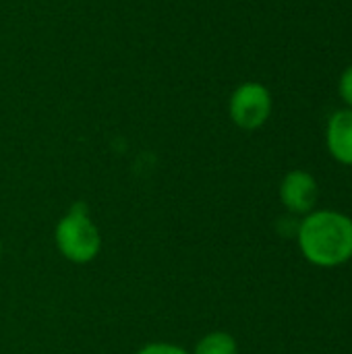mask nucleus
Instances as JSON below:
<instances>
[{
    "mask_svg": "<svg viewBox=\"0 0 352 354\" xmlns=\"http://www.w3.org/2000/svg\"><path fill=\"white\" fill-rule=\"evenodd\" d=\"M319 187L307 170H290L280 183V201L293 216H307L315 209Z\"/></svg>",
    "mask_w": 352,
    "mask_h": 354,
    "instance_id": "4",
    "label": "nucleus"
},
{
    "mask_svg": "<svg viewBox=\"0 0 352 354\" xmlns=\"http://www.w3.org/2000/svg\"><path fill=\"white\" fill-rule=\"evenodd\" d=\"M301 255L315 268H340L352 259V218L336 209H313L297 226Z\"/></svg>",
    "mask_w": 352,
    "mask_h": 354,
    "instance_id": "1",
    "label": "nucleus"
},
{
    "mask_svg": "<svg viewBox=\"0 0 352 354\" xmlns=\"http://www.w3.org/2000/svg\"><path fill=\"white\" fill-rule=\"evenodd\" d=\"M191 354H239V344L232 334L218 330L205 334Z\"/></svg>",
    "mask_w": 352,
    "mask_h": 354,
    "instance_id": "6",
    "label": "nucleus"
},
{
    "mask_svg": "<svg viewBox=\"0 0 352 354\" xmlns=\"http://www.w3.org/2000/svg\"><path fill=\"white\" fill-rule=\"evenodd\" d=\"M135 354H191L178 344H168V342H149L141 346Z\"/></svg>",
    "mask_w": 352,
    "mask_h": 354,
    "instance_id": "7",
    "label": "nucleus"
},
{
    "mask_svg": "<svg viewBox=\"0 0 352 354\" xmlns=\"http://www.w3.org/2000/svg\"><path fill=\"white\" fill-rule=\"evenodd\" d=\"M54 243L58 253L75 266L91 263L100 255L102 234L85 203L71 205V209L56 222Z\"/></svg>",
    "mask_w": 352,
    "mask_h": 354,
    "instance_id": "2",
    "label": "nucleus"
},
{
    "mask_svg": "<svg viewBox=\"0 0 352 354\" xmlns=\"http://www.w3.org/2000/svg\"><path fill=\"white\" fill-rule=\"evenodd\" d=\"M0 255H2V239H0Z\"/></svg>",
    "mask_w": 352,
    "mask_h": 354,
    "instance_id": "9",
    "label": "nucleus"
},
{
    "mask_svg": "<svg viewBox=\"0 0 352 354\" xmlns=\"http://www.w3.org/2000/svg\"><path fill=\"white\" fill-rule=\"evenodd\" d=\"M230 120L243 131L261 129L272 114V93L259 81L241 83L228 102Z\"/></svg>",
    "mask_w": 352,
    "mask_h": 354,
    "instance_id": "3",
    "label": "nucleus"
},
{
    "mask_svg": "<svg viewBox=\"0 0 352 354\" xmlns=\"http://www.w3.org/2000/svg\"><path fill=\"white\" fill-rule=\"evenodd\" d=\"M326 145L336 162L352 166V108L338 110L330 116L326 129Z\"/></svg>",
    "mask_w": 352,
    "mask_h": 354,
    "instance_id": "5",
    "label": "nucleus"
},
{
    "mask_svg": "<svg viewBox=\"0 0 352 354\" xmlns=\"http://www.w3.org/2000/svg\"><path fill=\"white\" fill-rule=\"evenodd\" d=\"M338 91H340V95H342V100L349 104L352 108V64L342 73V77H340V85H338Z\"/></svg>",
    "mask_w": 352,
    "mask_h": 354,
    "instance_id": "8",
    "label": "nucleus"
}]
</instances>
